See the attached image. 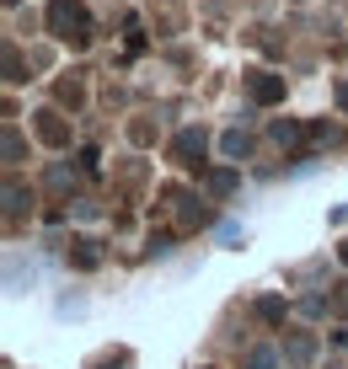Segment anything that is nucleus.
Here are the masks:
<instances>
[{"mask_svg": "<svg viewBox=\"0 0 348 369\" xmlns=\"http://www.w3.org/2000/svg\"><path fill=\"white\" fill-rule=\"evenodd\" d=\"M252 369H274V353H268V348H257V353H252Z\"/></svg>", "mask_w": 348, "mask_h": 369, "instance_id": "obj_1", "label": "nucleus"}]
</instances>
